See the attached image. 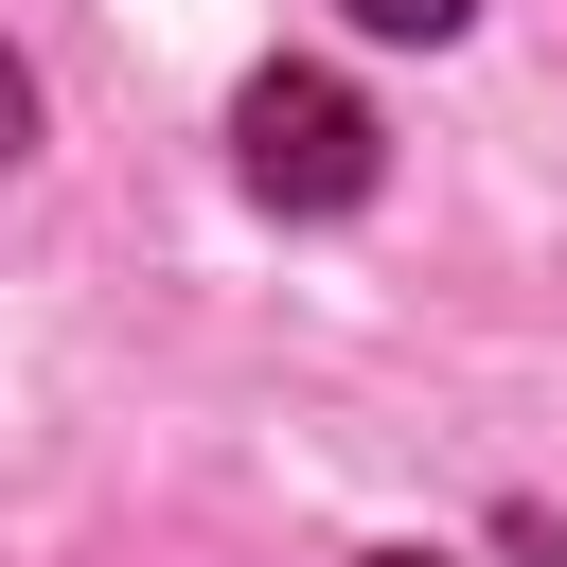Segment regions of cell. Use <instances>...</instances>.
<instances>
[{
  "mask_svg": "<svg viewBox=\"0 0 567 567\" xmlns=\"http://www.w3.org/2000/svg\"><path fill=\"white\" fill-rule=\"evenodd\" d=\"M230 159H248L266 213H354L372 195V106L337 71H248L230 89Z\"/></svg>",
  "mask_w": 567,
  "mask_h": 567,
  "instance_id": "obj_1",
  "label": "cell"
},
{
  "mask_svg": "<svg viewBox=\"0 0 567 567\" xmlns=\"http://www.w3.org/2000/svg\"><path fill=\"white\" fill-rule=\"evenodd\" d=\"M337 18H354V35H461L478 0H337Z\"/></svg>",
  "mask_w": 567,
  "mask_h": 567,
  "instance_id": "obj_2",
  "label": "cell"
},
{
  "mask_svg": "<svg viewBox=\"0 0 567 567\" xmlns=\"http://www.w3.org/2000/svg\"><path fill=\"white\" fill-rule=\"evenodd\" d=\"M18 142H35V71L0 53V159H18Z\"/></svg>",
  "mask_w": 567,
  "mask_h": 567,
  "instance_id": "obj_3",
  "label": "cell"
},
{
  "mask_svg": "<svg viewBox=\"0 0 567 567\" xmlns=\"http://www.w3.org/2000/svg\"><path fill=\"white\" fill-rule=\"evenodd\" d=\"M372 567H425V549H372Z\"/></svg>",
  "mask_w": 567,
  "mask_h": 567,
  "instance_id": "obj_4",
  "label": "cell"
}]
</instances>
